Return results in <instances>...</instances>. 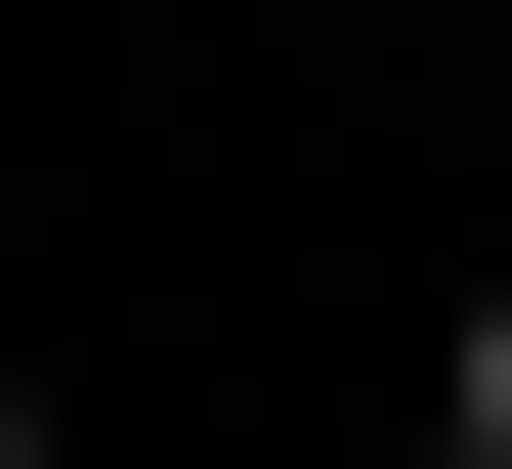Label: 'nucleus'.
<instances>
[{
  "mask_svg": "<svg viewBox=\"0 0 512 469\" xmlns=\"http://www.w3.org/2000/svg\"><path fill=\"white\" fill-rule=\"evenodd\" d=\"M427 469H470V427H427Z\"/></svg>",
  "mask_w": 512,
  "mask_h": 469,
  "instance_id": "nucleus-3",
  "label": "nucleus"
},
{
  "mask_svg": "<svg viewBox=\"0 0 512 469\" xmlns=\"http://www.w3.org/2000/svg\"><path fill=\"white\" fill-rule=\"evenodd\" d=\"M470 469H512V299H470Z\"/></svg>",
  "mask_w": 512,
  "mask_h": 469,
  "instance_id": "nucleus-1",
  "label": "nucleus"
},
{
  "mask_svg": "<svg viewBox=\"0 0 512 469\" xmlns=\"http://www.w3.org/2000/svg\"><path fill=\"white\" fill-rule=\"evenodd\" d=\"M0 469H43V384H0Z\"/></svg>",
  "mask_w": 512,
  "mask_h": 469,
  "instance_id": "nucleus-2",
  "label": "nucleus"
}]
</instances>
